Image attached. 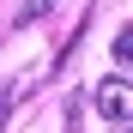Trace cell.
Wrapping results in <instances>:
<instances>
[{
    "mask_svg": "<svg viewBox=\"0 0 133 133\" xmlns=\"http://www.w3.org/2000/svg\"><path fill=\"white\" fill-rule=\"evenodd\" d=\"M12 103H18V91H12V85H0V133H6V115H12Z\"/></svg>",
    "mask_w": 133,
    "mask_h": 133,
    "instance_id": "4",
    "label": "cell"
},
{
    "mask_svg": "<svg viewBox=\"0 0 133 133\" xmlns=\"http://www.w3.org/2000/svg\"><path fill=\"white\" fill-rule=\"evenodd\" d=\"M109 133H133V121H115V127H109Z\"/></svg>",
    "mask_w": 133,
    "mask_h": 133,
    "instance_id": "5",
    "label": "cell"
},
{
    "mask_svg": "<svg viewBox=\"0 0 133 133\" xmlns=\"http://www.w3.org/2000/svg\"><path fill=\"white\" fill-rule=\"evenodd\" d=\"M115 61H121V66H133V24L115 36Z\"/></svg>",
    "mask_w": 133,
    "mask_h": 133,
    "instance_id": "3",
    "label": "cell"
},
{
    "mask_svg": "<svg viewBox=\"0 0 133 133\" xmlns=\"http://www.w3.org/2000/svg\"><path fill=\"white\" fill-rule=\"evenodd\" d=\"M91 103H97V115L115 127V121H133V85L127 79H103L97 91H91Z\"/></svg>",
    "mask_w": 133,
    "mask_h": 133,
    "instance_id": "1",
    "label": "cell"
},
{
    "mask_svg": "<svg viewBox=\"0 0 133 133\" xmlns=\"http://www.w3.org/2000/svg\"><path fill=\"white\" fill-rule=\"evenodd\" d=\"M55 6H61V0H24V6L12 12V24H18V30H24V24H42V18H49Z\"/></svg>",
    "mask_w": 133,
    "mask_h": 133,
    "instance_id": "2",
    "label": "cell"
}]
</instances>
